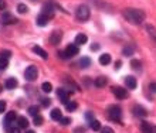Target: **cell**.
I'll list each match as a JSON object with an SVG mask.
<instances>
[{
  "label": "cell",
  "instance_id": "obj_1",
  "mask_svg": "<svg viewBox=\"0 0 156 133\" xmlns=\"http://www.w3.org/2000/svg\"><path fill=\"white\" fill-rule=\"evenodd\" d=\"M123 17L126 19L131 24L140 26L145 21V13L139 9H125L123 10Z\"/></svg>",
  "mask_w": 156,
  "mask_h": 133
},
{
  "label": "cell",
  "instance_id": "obj_2",
  "mask_svg": "<svg viewBox=\"0 0 156 133\" xmlns=\"http://www.w3.org/2000/svg\"><path fill=\"white\" fill-rule=\"evenodd\" d=\"M108 118L111 119V121L116 122V123H121V118H122V109L121 106L118 105H111L109 108H108Z\"/></svg>",
  "mask_w": 156,
  "mask_h": 133
},
{
  "label": "cell",
  "instance_id": "obj_3",
  "mask_svg": "<svg viewBox=\"0 0 156 133\" xmlns=\"http://www.w3.org/2000/svg\"><path fill=\"white\" fill-rule=\"evenodd\" d=\"M75 16H77V19L80 21H87L88 19H90V16H91L90 7H88V6H85V4L78 6V7H77V12H75Z\"/></svg>",
  "mask_w": 156,
  "mask_h": 133
},
{
  "label": "cell",
  "instance_id": "obj_4",
  "mask_svg": "<svg viewBox=\"0 0 156 133\" xmlns=\"http://www.w3.org/2000/svg\"><path fill=\"white\" fill-rule=\"evenodd\" d=\"M37 75H38V70H37V66H34V65L27 66V70L24 71V77L29 82L36 81V79H37Z\"/></svg>",
  "mask_w": 156,
  "mask_h": 133
},
{
  "label": "cell",
  "instance_id": "obj_5",
  "mask_svg": "<svg viewBox=\"0 0 156 133\" xmlns=\"http://www.w3.org/2000/svg\"><path fill=\"white\" fill-rule=\"evenodd\" d=\"M0 20H2V24L4 26H10V24H16L17 19L13 16L10 12H3L2 16H0Z\"/></svg>",
  "mask_w": 156,
  "mask_h": 133
},
{
  "label": "cell",
  "instance_id": "obj_6",
  "mask_svg": "<svg viewBox=\"0 0 156 133\" xmlns=\"http://www.w3.org/2000/svg\"><path fill=\"white\" fill-rule=\"evenodd\" d=\"M54 9H55V3H54V2H47V3L43 6V10H41V13H43V14H45V16L48 17V19H53V16H54Z\"/></svg>",
  "mask_w": 156,
  "mask_h": 133
},
{
  "label": "cell",
  "instance_id": "obj_7",
  "mask_svg": "<svg viewBox=\"0 0 156 133\" xmlns=\"http://www.w3.org/2000/svg\"><path fill=\"white\" fill-rule=\"evenodd\" d=\"M17 118H19V116H17L16 112H13V111H12V112H7V113H6V116H4V121H3L4 126H6V128H10V126H12V123L16 121Z\"/></svg>",
  "mask_w": 156,
  "mask_h": 133
},
{
  "label": "cell",
  "instance_id": "obj_8",
  "mask_svg": "<svg viewBox=\"0 0 156 133\" xmlns=\"http://www.w3.org/2000/svg\"><path fill=\"white\" fill-rule=\"evenodd\" d=\"M112 94H114L118 99H125V98L128 96L126 89H125V88H122V87H114V88H112Z\"/></svg>",
  "mask_w": 156,
  "mask_h": 133
},
{
  "label": "cell",
  "instance_id": "obj_9",
  "mask_svg": "<svg viewBox=\"0 0 156 133\" xmlns=\"http://www.w3.org/2000/svg\"><path fill=\"white\" fill-rule=\"evenodd\" d=\"M61 38H62V33L60 31V30H55V31H53V33H51V36H50V44L57 46V44H60Z\"/></svg>",
  "mask_w": 156,
  "mask_h": 133
},
{
  "label": "cell",
  "instance_id": "obj_10",
  "mask_svg": "<svg viewBox=\"0 0 156 133\" xmlns=\"http://www.w3.org/2000/svg\"><path fill=\"white\" fill-rule=\"evenodd\" d=\"M64 51H66V54H67V57H68V58H73L74 55H78V53H80V48H78L77 44H70V46L67 47Z\"/></svg>",
  "mask_w": 156,
  "mask_h": 133
},
{
  "label": "cell",
  "instance_id": "obj_11",
  "mask_svg": "<svg viewBox=\"0 0 156 133\" xmlns=\"http://www.w3.org/2000/svg\"><path fill=\"white\" fill-rule=\"evenodd\" d=\"M57 96L60 98V101H61L64 105H67L68 102H70V92L66 91V89H58V91H57Z\"/></svg>",
  "mask_w": 156,
  "mask_h": 133
},
{
  "label": "cell",
  "instance_id": "obj_12",
  "mask_svg": "<svg viewBox=\"0 0 156 133\" xmlns=\"http://www.w3.org/2000/svg\"><path fill=\"white\" fill-rule=\"evenodd\" d=\"M48 17L45 16V14H43V13H40L37 16V19H36V23H37V26H40V27H45V26L48 24Z\"/></svg>",
  "mask_w": 156,
  "mask_h": 133
},
{
  "label": "cell",
  "instance_id": "obj_13",
  "mask_svg": "<svg viewBox=\"0 0 156 133\" xmlns=\"http://www.w3.org/2000/svg\"><path fill=\"white\" fill-rule=\"evenodd\" d=\"M125 85H126L129 89H135L136 88V78L135 77H132V75L125 77Z\"/></svg>",
  "mask_w": 156,
  "mask_h": 133
},
{
  "label": "cell",
  "instance_id": "obj_14",
  "mask_svg": "<svg viewBox=\"0 0 156 133\" xmlns=\"http://www.w3.org/2000/svg\"><path fill=\"white\" fill-rule=\"evenodd\" d=\"M133 113H135L136 116L145 118L146 115H148V111H146L145 108H142L140 105H135V106H133Z\"/></svg>",
  "mask_w": 156,
  "mask_h": 133
},
{
  "label": "cell",
  "instance_id": "obj_15",
  "mask_svg": "<svg viewBox=\"0 0 156 133\" xmlns=\"http://www.w3.org/2000/svg\"><path fill=\"white\" fill-rule=\"evenodd\" d=\"M33 51H34V53H36L37 55H40L43 60H47V58H48V54H47V51L43 50L40 46H34V47H33Z\"/></svg>",
  "mask_w": 156,
  "mask_h": 133
},
{
  "label": "cell",
  "instance_id": "obj_16",
  "mask_svg": "<svg viewBox=\"0 0 156 133\" xmlns=\"http://www.w3.org/2000/svg\"><path fill=\"white\" fill-rule=\"evenodd\" d=\"M153 126L151 125V123H148V122H142L140 123V132L142 133H153Z\"/></svg>",
  "mask_w": 156,
  "mask_h": 133
},
{
  "label": "cell",
  "instance_id": "obj_17",
  "mask_svg": "<svg viewBox=\"0 0 156 133\" xmlns=\"http://www.w3.org/2000/svg\"><path fill=\"white\" fill-rule=\"evenodd\" d=\"M107 78L105 77H98V78H95V81H94V85L97 88H104L105 85H107Z\"/></svg>",
  "mask_w": 156,
  "mask_h": 133
},
{
  "label": "cell",
  "instance_id": "obj_18",
  "mask_svg": "<svg viewBox=\"0 0 156 133\" xmlns=\"http://www.w3.org/2000/svg\"><path fill=\"white\" fill-rule=\"evenodd\" d=\"M19 85V82H17L16 78H9L6 82H4V87L7 88V89H14V88Z\"/></svg>",
  "mask_w": 156,
  "mask_h": 133
},
{
  "label": "cell",
  "instance_id": "obj_19",
  "mask_svg": "<svg viewBox=\"0 0 156 133\" xmlns=\"http://www.w3.org/2000/svg\"><path fill=\"white\" fill-rule=\"evenodd\" d=\"M50 116H51V119L53 121H61L62 119V113L60 109H53L51 111V113H50Z\"/></svg>",
  "mask_w": 156,
  "mask_h": 133
},
{
  "label": "cell",
  "instance_id": "obj_20",
  "mask_svg": "<svg viewBox=\"0 0 156 133\" xmlns=\"http://www.w3.org/2000/svg\"><path fill=\"white\" fill-rule=\"evenodd\" d=\"M87 41H88V37H87L85 34H78V36H75V44H77V46H82V44H85Z\"/></svg>",
  "mask_w": 156,
  "mask_h": 133
},
{
  "label": "cell",
  "instance_id": "obj_21",
  "mask_svg": "<svg viewBox=\"0 0 156 133\" xmlns=\"http://www.w3.org/2000/svg\"><path fill=\"white\" fill-rule=\"evenodd\" d=\"M17 123H19V128H20V129H26V128L29 126V121H27V118H24V116L17 118Z\"/></svg>",
  "mask_w": 156,
  "mask_h": 133
},
{
  "label": "cell",
  "instance_id": "obj_22",
  "mask_svg": "<svg viewBox=\"0 0 156 133\" xmlns=\"http://www.w3.org/2000/svg\"><path fill=\"white\" fill-rule=\"evenodd\" d=\"M109 63H111V55L109 54H102L99 57V64L101 65H108Z\"/></svg>",
  "mask_w": 156,
  "mask_h": 133
},
{
  "label": "cell",
  "instance_id": "obj_23",
  "mask_svg": "<svg viewBox=\"0 0 156 133\" xmlns=\"http://www.w3.org/2000/svg\"><path fill=\"white\" fill-rule=\"evenodd\" d=\"M78 65L81 66V68H88V66L91 65V60L88 58V57H82V58L80 60V63H78Z\"/></svg>",
  "mask_w": 156,
  "mask_h": 133
},
{
  "label": "cell",
  "instance_id": "obj_24",
  "mask_svg": "<svg viewBox=\"0 0 156 133\" xmlns=\"http://www.w3.org/2000/svg\"><path fill=\"white\" fill-rule=\"evenodd\" d=\"M90 128L92 130H95V132H98V130H101V123H99V121L94 119V121L90 122Z\"/></svg>",
  "mask_w": 156,
  "mask_h": 133
},
{
  "label": "cell",
  "instance_id": "obj_25",
  "mask_svg": "<svg viewBox=\"0 0 156 133\" xmlns=\"http://www.w3.org/2000/svg\"><path fill=\"white\" fill-rule=\"evenodd\" d=\"M41 89H43V92H45V94H50V92L53 91V85H51L50 82H43Z\"/></svg>",
  "mask_w": 156,
  "mask_h": 133
},
{
  "label": "cell",
  "instance_id": "obj_26",
  "mask_svg": "<svg viewBox=\"0 0 156 133\" xmlns=\"http://www.w3.org/2000/svg\"><path fill=\"white\" fill-rule=\"evenodd\" d=\"M66 108H67V111H68V112H74L75 109L78 108V105H77V102H73V101H70V102L66 105Z\"/></svg>",
  "mask_w": 156,
  "mask_h": 133
},
{
  "label": "cell",
  "instance_id": "obj_27",
  "mask_svg": "<svg viewBox=\"0 0 156 133\" xmlns=\"http://www.w3.org/2000/svg\"><path fill=\"white\" fill-rule=\"evenodd\" d=\"M122 54H123V55H126V57H131V55H133V48H132L131 46H126V47H123V50H122Z\"/></svg>",
  "mask_w": 156,
  "mask_h": 133
},
{
  "label": "cell",
  "instance_id": "obj_28",
  "mask_svg": "<svg viewBox=\"0 0 156 133\" xmlns=\"http://www.w3.org/2000/svg\"><path fill=\"white\" fill-rule=\"evenodd\" d=\"M9 66V58H3L0 57V71H4Z\"/></svg>",
  "mask_w": 156,
  "mask_h": 133
},
{
  "label": "cell",
  "instance_id": "obj_29",
  "mask_svg": "<svg viewBox=\"0 0 156 133\" xmlns=\"http://www.w3.org/2000/svg\"><path fill=\"white\" fill-rule=\"evenodd\" d=\"M146 30H148L149 36H151V37L156 41V30H155V27H153V26H146Z\"/></svg>",
  "mask_w": 156,
  "mask_h": 133
},
{
  "label": "cell",
  "instance_id": "obj_30",
  "mask_svg": "<svg viewBox=\"0 0 156 133\" xmlns=\"http://www.w3.org/2000/svg\"><path fill=\"white\" fill-rule=\"evenodd\" d=\"M131 65H132V68H133V70H138V71L142 68V63H140L139 60H132Z\"/></svg>",
  "mask_w": 156,
  "mask_h": 133
},
{
  "label": "cell",
  "instance_id": "obj_31",
  "mask_svg": "<svg viewBox=\"0 0 156 133\" xmlns=\"http://www.w3.org/2000/svg\"><path fill=\"white\" fill-rule=\"evenodd\" d=\"M17 12L20 13V14H24V13H27V12H29V7H27L26 4L20 3V4H19V6H17Z\"/></svg>",
  "mask_w": 156,
  "mask_h": 133
},
{
  "label": "cell",
  "instance_id": "obj_32",
  "mask_svg": "<svg viewBox=\"0 0 156 133\" xmlns=\"http://www.w3.org/2000/svg\"><path fill=\"white\" fill-rule=\"evenodd\" d=\"M29 113L33 118L37 116V115H38V106H34V105H33V106H30V108H29Z\"/></svg>",
  "mask_w": 156,
  "mask_h": 133
},
{
  "label": "cell",
  "instance_id": "obj_33",
  "mask_svg": "<svg viewBox=\"0 0 156 133\" xmlns=\"http://www.w3.org/2000/svg\"><path fill=\"white\" fill-rule=\"evenodd\" d=\"M33 122H34V125H36V126H41V125H43V118H41L40 115H37V116H34Z\"/></svg>",
  "mask_w": 156,
  "mask_h": 133
},
{
  "label": "cell",
  "instance_id": "obj_34",
  "mask_svg": "<svg viewBox=\"0 0 156 133\" xmlns=\"http://www.w3.org/2000/svg\"><path fill=\"white\" fill-rule=\"evenodd\" d=\"M41 105H43L44 108H48L50 105H51V99H48V98H43V99H41Z\"/></svg>",
  "mask_w": 156,
  "mask_h": 133
},
{
  "label": "cell",
  "instance_id": "obj_35",
  "mask_svg": "<svg viewBox=\"0 0 156 133\" xmlns=\"http://www.w3.org/2000/svg\"><path fill=\"white\" fill-rule=\"evenodd\" d=\"M10 55H12V53L9 50H3L0 53V57H3V58H10Z\"/></svg>",
  "mask_w": 156,
  "mask_h": 133
},
{
  "label": "cell",
  "instance_id": "obj_36",
  "mask_svg": "<svg viewBox=\"0 0 156 133\" xmlns=\"http://www.w3.org/2000/svg\"><path fill=\"white\" fill-rule=\"evenodd\" d=\"M60 122H61L62 126H67V125H70V123H71V119H70V118H62Z\"/></svg>",
  "mask_w": 156,
  "mask_h": 133
},
{
  "label": "cell",
  "instance_id": "obj_37",
  "mask_svg": "<svg viewBox=\"0 0 156 133\" xmlns=\"http://www.w3.org/2000/svg\"><path fill=\"white\" fill-rule=\"evenodd\" d=\"M7 133H20V129L19 128H7Z\"/></svg>",
  "mask_w": 156,
  "mask_h": 133
},
{
  "label": "cell",
  "instance_id": "obj_38",
  "mask_svg": "<svg viewBox=\"0 0 156 133\" xmlns=\"http://www.w3.org/2000/svg\"><path fill=\"white\" fill-rule=\"evenodd\" d=\"M58 57L61 60H68V57H67V54H66V51H58Z\"/></svg>",
  "mask_w": 156,
  "mask_h": 133
},
{
  "label": "cell",
  "instance_id": "obj_39",
  "mask_svg": "<svg viewBox=\"0 0 156 133\" xmlns=\"http://www.w3.org/2000/svg\"><path fill=\"white\" fill-rule=\"evenodd\" d=\"M149 89H151V92L156 94V82H151V84H149Z\"/></svg>",
  "mask_w": 156,
  "mask_h": 133
},
{
  "label": "cell",
  "instance_id": "obj_40",
  "mask_svg": "<svg viewBox=\"0 0 156 133\" xmlns=\"http://www.w3.org/2000/svg\"><path fill=\"white\" fill-rule=\"evenodd\" d=\"M6 111V102L4 101H0V113Z\"/></svg>",
  "mask_w": 156,
  "mask_h": 133
},
{
  "label": "cell",
  "instance_id": "obj_41",
  "mask_svg": "<svg viewBox=\"0 0 156 133\" xmlns=\"http://www.w3.org/2000/svg\"><path fill=\"white\" fill-rule=\"evenodd\" d=\"M85 118H87V119H88V121H94V113H91V112H87L85 113Z\"/></svg>",
  "mask_w": 156,
  "mask_h": 133
},
{
  "label": "cell",
  "instance_id": "obj_42",
  "mask_svg": "<svg viewBox=\"0 0 156 133\" xmlns=\"http://www.w3.org/2000/svg\"><path fill=\"white\" fill-rule=\"evenodd\" d=\"M101 133H114V130L111 129V128H104V129H101Z\"/></svg>",
  "mask_w": 156,
  "mask_h": 133
},
{
  "label": "cell",
  "instance_id": "obj_43",
  "mask_svg": "<svg viewBox=\"0 0 156 133\" xmlns=\"http://www.w3.org/2000/svg\"><path fill=\"white\" fill-rule=\"evenodd\" d=\"M99 50V44H94V46H91V51H98Z\"/></svg>",
  "mask_w": 156,
  "mask_h": 133
},
{
  "label": "cell",
  "instance_id": "obj_44",
  "mask_svg": "<svg viewBox=\"0 0 156 133\" xmlns=\"http://www.w3.org/2000/svg\"><path fill=\"white\" fill-rule=\"evenodd\" d=\"M4 7H6V2H4V0H0V10H4Z\"/></svg>",
  "mask_w": 156,
  "mask_h": 133
},
{
  "label": "cell",
  "instance_id": "obj_45",
  "mask_svg": "<svg viewBox=\"0 0 156 133\" xmlns=\"http://www.w3.org/2000/svg\"><path fill=\"white\" fill-rule=\"evenodd\" d=\"M121 65H122V63H121V61H116V63H115V68H116V70H119V68H121Z\"/></svg>",
  "mask_w": 156,
  "mask_h": 133
},
{
  "label": "cell",
  "instance_id": "obj_46",
  "mask_svg": "<svg viewBox=\"0 0 156 133\" xmlns=\"http://www.w3.org/2000/svg\"><path fill=\"white\" fill-rule=\"evenodd\" d=\"M26 133H34V132H33V130H27V132H26Z\"/></svg>",
  "mask_w": 156,
  "mask_h": 133
},
{
  "label": "cell",
  "instance_id": "obj_47",
  "mask_svg": "<svg viewBox=\"0 0 156 133\" xmlns=\"http://www.w3.org/2000/svg\"><path fill=\"white\" fill-rule=\"evenodd\" d=\"M0 92H2V85H0Z\"/></svg>",
  "mask_w": 156,
  "mask_h": 133
},
{
  "label": "cell",
  "instance_id": "obj_48",
  "mask_svg": "<svg viewBox=\"0 0 156 133\" xmlns=\"http://www.w3.org/2000/svg\"><path fill=\"white\" fill-rule=\"evenodd\" d=\"M34 2H36V0H34Z\"/></svg>",
  "mask_w": 156,
  "mask_h": 133
}]
</instances>
